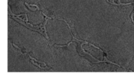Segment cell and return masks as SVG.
I'll return each instance as SVG.
<instances>
[{"label":"cell","mask_w":134,"mask_h":79,"mask_svg":"<svg viewBox=\"0 0 134 79\" xmlns=\"http://www.w3.org/2000/svg\"><path fill=\"white\" fill-rule=\"evenodd\" d=\"M13 46H14V47H15V48H18V50H21V48H19V47H17V46H16V45H15V44H13Z\"/></svg>","instance_id":"obj_4"},{"label":"cell","mask_w":134,"mask_h":79,"mask_svg":"<svg viewBox=\"0 0 134 79\" xmlns=\"http://www.w3.org/2000/svg\"><path fill=\"white\" fill-rule=\"evenodd\" d=\"M31 63H32L33 64H34V65H36V66H37V67H39V68H40V69H49V68H48L47 67H41L40 65H39V64H35V62H34V61H31Z\"/></svg>","instance_id":"obj_2"},{"label":"cell","mask_w":134,"mask_h":79,"mask_svg":"<svg viewBox=\"0 0 134 79\" xmlns=\"http://www.w3.org/2000/svg\"><path fill=\"white\" fill-rule=\"evenodd\" d=\"M25 4H26V6H27V7H28L29 9H30V10H36L37 9H35V8H32V7H30V5H29V4H27V3H26V2L25 3Z\"/></svg>","instance_id":"obj_3"},{"label":"cell","mask_w":134,"mask_h":79,"mask_svg":"<svg viewBox=\"0 0 134 79\" xmlns=\"http://www.w3.org/2000/svg\"><path fill=\"white\" fill-rule=\"evenodd\" d=\"M47 22V17H46V19H45V22H44V24H43V29H44V36L45 37L47 38V39H48V37L47 35V30H46V27H45V25Z\"/></svg>","instance_id":"obj_1"}]
</instances>
